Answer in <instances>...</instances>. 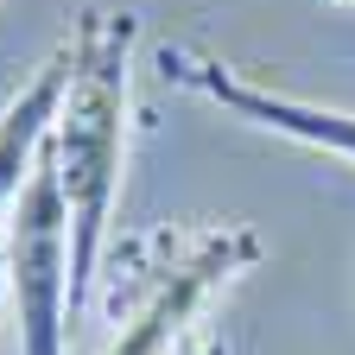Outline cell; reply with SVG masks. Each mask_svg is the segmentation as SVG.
I'll use <instances>...</instances> for the list:
<instances>
[{
	"instance_id": "5b68a950",
	"label": "cell",
	"mask_w": 355,
	"mask_h": 355,
	"mask_svg": "<svg viewBox=\"0 0 355 355\" xmlns=\"http://www.w3.org/2000/svg\"><path fill=\"white\" fill-rule=\"evenodd\" d=\"M64 76H70V58L58 44V51L7 96V108H0V229H7L26 178H32L44 140H51V121H58V102H64Z\"/></svg>"
},
{
	"instance_id": "3957f363",
	"label": "cell",
	"mask_w": 355,
	"mask_h": 355,
	"mask_svg": "<svg viewBox=\"0 0 355 355\" xmlns=\"http://www.w3.org/2000/svg\"><path fill=\"white\" fill-rule=\"evenodd\" d=\"M0 254H7V298L19 324V355H70V203L58 184L51 153H38L26 191L0 229Z\"/></svg>"
},
{
	"instance_id": "277c9868",
	"label": "cell",
	"mask_w": 355,
	"mask_h": 355,
	"mask_svg": "<svg viewBox=\"0 0 355 355\" xmlns=\"http://www.w3.org/2000/svg\"><path fill=\"white\" fill-rule=\"evenodd\" d=\"M165 76H178L184 89L209 96L216 108H229L279 140H298L311 153H330V159H349L355 165V108H324V102H298L286 89H266L254 76H241L235 64L222 58H197V51H165Z\"/></svg>"
},
{
	"instance_id": "7a4b0ae2",
	"label": "cell",
	"mask_w": 355,
	"mask_h": 355,
	"mask_svg": "<svg viewBox=\"0 0 355 355\" xmlns=\"http://www.w3.org/2000/svg\"><path fill=\"white\" fill-rule=\"evenodd\" d=\"M260 254L266 248L248 222H165L108 241L96 292L108 304L114 336L102 355H171L203 330L216 292L235 286Z\"/></svg>"
},
{
	"instance_id": "8992f818",
	"label": "cell",
	"mask_w": 355,
	"mask_h": 355,
	"mask_svg": "<svg viewBox=\"0 0 355 355\" xmlns=\"http://www.w3.org/2000/svg\"><path fill=\"white\" fill-rule=\"evenodd\" d=\"M171 355H235V349H229V343H222V336H216V330H209V324H203V330H197V336H191V343H178V349H171Z\"/></svg>"
},
{
	"instance_id": "6da1fadb",
	"label": "cell",
	"mask_w": 355,
	"mask_h": 355,
	"mask_svg": "<svg viewBox=\"0 0 355 355\" xmlns=\"http://www.w3.org/2000/svg\"><path fill=\"white\" fill-rule=\"evenodd\" d=\"M133 44H140V19L89 7L76 32L64 38V102L51 121V153L58 184L70 203V298L76 318L96 304V279L114 241V197L127 171V114H133Z\"/></svg>"
},
{
	"instance_id": "52a82bcc",
	"label": "cell",
	"mask_w": 355,
	"mask_h": 355,
	"mask_svg": "<svg viewBox=\"0 0 355 355\" xmlns=\"http://www.w3.org/2000/svg\"><path fill=\"white\" fill-rule=\"evenodd\" d=\"M0 292H7V254H0Z\"/></svg>"
},
{
	"instance_id": "ba28073f",
	"label": "cell",
	"mask_w": 355,
	"mask_h": 355,
	"mask_svg": "<svg viewBox=\"0 0 355 355\" xmlns=\"http://www.w3.org/2000/svg\"><path fill=\"white\" fill-rule=\"evenodd\" d=\"M330 7H355V0H330Z\"/></svg>"
}]
</instances>
